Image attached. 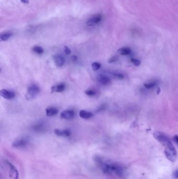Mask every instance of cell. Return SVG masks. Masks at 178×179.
<instances>
[{
  "label": "cell",
  "mask_w": 178,
  "mask_h": 179,
  "mask_svg": "<svg viewBox=\"0 0 178 179\" xmlns=\"http://www.w3.org/2000/svg\"><path fill=\"white\" fill-rule=\"evenodd\" d=\"M101 169L105 174L115 175L120 178H123L125 175L126 170L121 164L115 162H101Z\"/></svg>",
  "instance_id": "cell-1"
},
{
  "label": "cell",
  "mask_w": 178,
  "mask_h": 179,
  "mask_svg": "<svg viewBox=\"0 0 178 179\" xmlns=\"http://www.w3.org/2000/svg\"><path fill=\"white\" fill-rule=\"evenodd\" d=\"M166 146L165 154L166 157L171 162H174L176 161L177 159V152L175 148L173 146V144L170 141H169Z\"/></svg>",
  "instance_id": "cell-2"
},
{
  "label": "cell",
  "mask_w": 178,
  "mask_h": 179,
  "mask_svg": "<svg viewBox=\"0 0 178 179\" xmlns=\"http://www.w3.org/2000/svg\"><path fill=\"white\" fill-rule=\"evenodd\" d=\"M40 92V89L36 85H32L28 87L27 92L25 94V98L28 100L35 98Z\"/></svg>",
  "instance_id": "cell-3"
},
{
  "label": "cell",
  "mask_w": 178,
  "mask_h": 179,
  "mask_svg": "<svg viewBox=\"0 0 178 179\" xmlns=\"http://www.w3.org/2000/svg\"><path fill=\"white\" fill-rule=\"evenodd\" d=\"M153 136L156 140L163 145H167V144L170 141L168 136L163 132H154Z\"/></svg>",
  "instance_id": "cell-4"
},
{
  "label": "cell",
  "mask_w": 178,
  "mask_h": 179,
  "mask_svg": "<svg viewBox=\"0 0 178 179\" xmlns=\"http://www.w3.org/2000/svg\"><path fill=\"white\" fill-rule=\"evenodd\" d=\"M103 16L101 14H98L91 17L89 20L86 23V24L88 26H94L98 24L102 21Z\"/></svg>",
  "instance_id": "cell-5"
},
{
  "label": "cell",
  "mask_w": 178,
  "mask_h": 179,
  "mask_svg": "<svg viewBox=\"0 0 178 179\" xmlns=\"http://www.w3.org/2000/svg\"><path fill=\"white\" fill-rule=\"evenodd\" d=\"M97 80L99 83L103 86L110 85L111 80L109 76L103 74H100L97 76Z\"/></svg>",
  "instance_id": "cell-6"
},
{
  "label": "cell",
  "mask_w": 178,
  "mask_h": 179,
  "mask_svg": "<svg viewBox=\"0 0 178 179\" xmlns=\"http://www.w3.org/2000/svg\"><path fill=\"white\" fill-rule=\"evenodd\" d=\"M0 95L3 98L7 100H11L15 97V93L14 92L6 89L1 90L0 91Z\"/></svg>",
  "instance_id": "cell-7"
},
{
  "label": "cell",
  "mask_w": 178,
  "mask_h": 179,
  "mask_svg": "<svg viewBox=\"0 0 178 179\" xmlns=\"http://www.w3.org/2000/svg\"><path fill=\"white\" fill-rule=\"evenodd\" d=\"M75 113L73 110H64L60 115V118L63 120H71L74 117Z\"/></svg>",
  "instance_id": "cell-8"
},
{
  "label": "cell",
  "mask_w": 178,
  "mask_h": 179,
  "mask_svg": "<svg viewBox=\"0 0 178 179\" xmlns=\"http://www.w3.org/2000/svg\"><path fill=\"white\" fill-rule=\"evenodd\" d=\"M7 164L8 165V167L10 168V171L9 174L10 176L12 179H18L19 177V174L17 170L13 164H11L10 162L6 161Z\"/></svg>",
  "instance_id": "cell-9"
},
{
  "label": "cell",
  "mask_w": 178,
  "mask_h": 179,
  "mask_svg": "<svg viewBox=\"0 0 178 179\" xmlns=\"http://www.w3.org/2000/svg\"><path fill=\"white\" fill-rule=\"evenodd\" d=\"M28 144V140L26 138H20L15 140L12 144L14 147L22 148L26 146Z\"/></svg>",
  "instance_id": "cell-10"
},
{
  "label": "cell",
  "mask_w": 178,
  "mask_h": 179,
  "mask_svg": "<svg viewBox=\"0 0 178 179\" xmlns=\"http://www.w3.org/2000/svg\"><path fill=\"white\" fill-rule=\"evenodd\" d=\"M54 63L56 66L61 67L63 66L65 63V59L60 54H55L53 56Z\"/></svg>",
  "instance_id": "cell-11"
},
{
  "label": "cell",
  "mask_w": 178,
  "mask_h": 179,
  "mask_svg": "<svg viewBox=\"0 0 178 179\" xmlns=\"http://www.w3.org/2000/svg\"><path fill=\"white\" fill-rule=\"evenodd\" d=\"M54 133L56 135L60 137H69L71 135V132L69 129H64L60 130L58 129H56L54 130Z\"/></svg>",
  "instance_id": "cell-12"
},
{
  "label": "cell",
  "mask_w": 178,
  "mask_h": 179,
  "mask_svg": "<svg viewBox=\"0 0 178 179\" xmlns=\"http://www.w3.org/2000/svg\"><path fill=\"white\" fill-rule=\"evenodd\" d=\"M65 88V84L64 83H60L54 86L51 88V93H53L55 92H62Z\"/></svg>",
  "instance_id": "cell-13"
},
{
  "label": "cell",
  "mask_w": 178,
  "mask_h": 179,
  "mask_svg": "<svg viewBox=\"0 0 178 179\" xmlns=\"http://www.w3.org/2000/svg\"><path fill=\"white\" fill-rule=\"evenodd\" d=\"M59 112V110L53 107H50L46 109V113L47 116L48 117H51L53 116L56 115Z\"/></svg>",
  "instance_id": "cell-14"
},
{
  "label": "cell",
  "mask_w": 178,
  "mask_h": 179,
  "mask_svg": "<svg viewBox=\"0 0 178 179\" xmlns=\"http://www.w3.org/2000/svg\"><path fill=\"white\" fill-rule=\"evenodd\" d=\"M80 116L83 119H89L92 117L94 115L92 113L85 110H81L80 112Z\"/></svg>",
  "instance_id": "cell-15"
},
{
  "label": "cell",
  "mask_w": 178,
  "mask_h": 179,
  "mask_svg": "<svg viewBox=\"0 0 178 179\" xmlns=\"http://www.w3.org/2000/svg\"><path fill=\"white\" fill-rule=\"evenodd\" d=\"M13 35V33L11 32H6L3 33L0 35V40L1 42H5L10 39Z\"/></svg>",
  "instance_id": "cell-16"
},
{
  "label": "cell",
  "mask_w": 178,
  "mask_h": 179,
  "mask_svg": "<svg viewBox=\"0 0 178 179\" xmlns=\"http://www.w3.org/2000/svg\"><path fill=\"white\" fill-rule=\"evenodd\" d=\"M118 52L122 56H127L131 53V50L129 47H122L118 50Z\"/></svg>",
  "instance_id": "cell-17"
},
{
  "label": "cell",
  "mask_w": 178,
  "mask_h": 179,
  "mask_svg": "<svg viewBox=\"0 0 178 179\" xmlns=\"http://www.w3.org/2000/svg\"><path fill=\"white\" fill-rule=\"evenodd\" d=\"M32 51L34 52V53L38 54H42L44 53V50L42 47L39 46H34L32 48Z\"/></svg>",
  "instance_id": "cell-18"
},
{
  "label": "cell",
  "mask_w": 178,
  "mask_h": 179,
  "mask_svg": "<svg viewBox=\"0 0 178 179\" xmlns=\"http://www.w3.org/2000/svg\"><path fill=\"white\" fill-rule=\"evenodd\" d=\"M157 83L155 81H150L148 82H146L144 83V86L147 88V89H151V88H153L155 86H156Z\"/></svg>",
  "instance_id": "cell-19"
},
{
  "label": "cell",
  "mask_w": 178,
  "mask_h": 179,
  "mask_svg": "<svg viewBox=\"0 0 178 179\" xmlns=\"http://www.w3.org/2000/svg\"><path fill=\"white\" fill-rule=\"evenodd\" d=\"M111 74L114 78L117 79L122 80L125 78L124 74L120 72H113V73H111Z\"/></svg>",
  "instance_id": "cell-20"
},
{
  "label": "cell",
  "mask_w": 178,
  "mask_h": 179,
  "mask_svg": "<svg viewBox=\"0 0 178 179\" xmlns=\"http://www.w3.org/2000/svg\"><path fill=\"white\" fill-rule=\"evenodd\" d=\"M91 67H92V69L94 71H97L98 70L100 69L101 67V64L97 62H94L91 64Z\"/></svg>",
  "instance_id": "cell-21"
},
{
  "label": "cell",
  "mask_w": 178,
  "mask_h": 179,
  "mask_svg": "<svg viewBox=\"0 0 178 179\" xmlns=\"http://www.w3.org/2000/svg\"><path fill=\"white\" fill-rule=\"evenodd\" d=\"M85 93L87 96H95L96 94L95 91L93 90H91V89H88V90H86Z\"/></svg>",
  "instance_id": "cell-22"
},
{
  "label": "cell",
  "mask_w": 178,
  "mask_h": 179,
  "mask_svg": "<svg viewBox=\"0 0 178 179\" xmlns=\"http://www.w3.org/2000/svg\"><path fill=\"white\" fill-rule=\"evenodd\" d=\"M131 62L134 64L135 66L136 67L139 66V65L141 64V62L139 60L134 59V58L131 59Z\"/></svg>",
  "instance_id": "cell-23"
},
{
  "label": "cell",
  "mask_w": 178,
  "mask_h": 179,
  "mask_svg": "<svg viewBox=\"0 0 178 179\" xmlns=\"http://www.w3.org/2000/svg\"><path fill=\"white\" fill-rule=\"evenodd\" d=\"M63 50L65 54L66 55H68L71 53V49H70L69 47L66 46L64 47Z\"/></svg>",
  "instance_id": "cell-24"
},
{
  "label": "cell",
  "mask_w": 178,
  "mask_h": 179,
  "mask_svg": "<svg viewBox=\"0 0 178 179\" xmlns=\"http://www.w3.org/2000/svg\"><path fill=\"white\" fill-rule=\"evenodd\" d=\"M117 59H118V57H117V56L111 57L110 59H109L108 62H109V63H113V62H115L117 61Z\"/></svg>",
  "instance_id": "cell-25"
},
{
  "label": "cell",
  "mask_w": 178,
  "mask_h": 179,
  "mask_svg": "<svg viewBox=\"0 0 178 179\" xmlns=\"http://www.w3.org/2000/svg\"><path fill=\"white\" fill-rule=\"evenodd\" d=\"M173 140L175 142L177 145L178 146V135H175L173 137Z\"/></svg>",
  "instance_id": "cell-26"
},
{
  "label": "cell",
  "mask_w": 178,
  "mask_h": 179,
  "mask_svg": "<svg viewBox=\"0 0 178 179\" xmlns=\"http://www.w3.org/2000/svg\"><path fill=\"white\" fill-rule=\"evenodd\" d=\"M173 175L175 178L178 179V170H176V171L173 173Z\"/></svg>",
  "instance_id": "cell-27"
},
{
  "label": "cell",
  "mask_w": 178,
  "mask_h": 179,
  "mask_svg": "<svg viewBox=\"0 0 178 179\" xmlns=\"http://www.w3.org/2000/svg\"><path fill=\"white\" fill-rule=\"evenodd\" d=\"M71 59L73 62H76L77 60V57L76 56H75V55H73V56H72V57H71Z\"/></svg>",
  "instance_id": "cell-28"
},
{
  "label": "cell",
  "mask_w": 178,
  "mask_h": 179,
  "mask_svg": "<svg viewBox=\"0 0 178 179\" xmlns=\"http://www.w3.org/2000/svg\"><path fill=\"white\" fill-rule=\"evenodd\" d=\"M21 1V2L23 3H24V4H28L29 3V0H20Z\"/></svg>",
  "instance_id": "cell-29"
}]
</instances>
